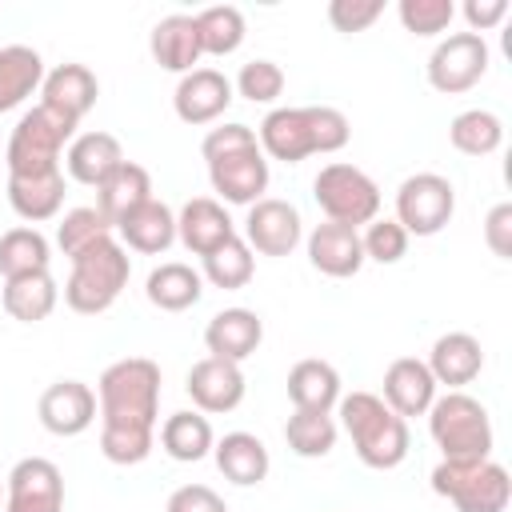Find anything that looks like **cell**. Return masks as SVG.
Returning <instances> with one entry per match:
<instances>
[{
	"mask_svg": "<svg viewBox=\"0 0 512 512\" xmlns=\"http://www.w3.org/2000/svg\"><path fill=\"white\" fill-rule=\"evenodd\" d=\"M96 408L104 460L120 468L148 460L160 420V364L148 356L112 360L96 380Z\"/></svg>",
	"mask_w": 512,
	"mask_h": 512,
	"instance_id": "1",
	"label": "cell"
},
{
	"mask_svg": "<svg viewBox=\"0 0 512 512\" xmlns=\"http://www.w3.org/2000/svg\"><path fill=\"white\" fill-rule=\"evenodd\" d=\"M352 136V124L340 108L332 104H300V108H272L260 128V152L268 160H284V164H300L316 152H340Z\"/></svg>",
	"mask_w": 512,
	"mask_h": 512,
	"instance_id": "2",
	"label": "cell"
},
{
	"mask_svg": "<svg viewBox=\"0 0 512 512\" xmlns=\"http://www.w3.org/2000/svg\"><path fill=\"white\" fill-rule=\"evenodd\" d=\"M200 156L208 164L212 192L224 204H256L268 192V156L248 124H220L204 136Z\"/></svg>",
	"mask_w": 512,
	"mask_h": 512,
	"instance_id": "3",
	"label": "cell"
},
{
	"mask_svg": "<svg viewBox=\"0 0 512 512\" xmlns=\"http://www.w3.org/2000/svg\"><path fill=\"white\" fill-rule=\"evenodd\" d=\"M336 416H340V428L348 432L360 464H368L376 472H388V468L404 464V456L412 448L408 420L396 416L376 392H348V396H340Z\"/></svg>",
	"mask_w": 512,
	"mask_h": 512,
	"instance_id": "4",
	"label": "cell"
},
{
	"mask_svg": "<svg viewBox=\"0 0 512 512\" xmlns=\"http://www.w3.org/2000/svg\"><path fill=\"white\" fill-rule=\"evenodd\" d=\"M128 276H132L128 248L116 236H104L92 248H84L80 256H72L64 304L80 316H100L120 300V292L128 288Z\"/></svg>",
	"mask_w": 512,
	"mask_h": 512,
	"instance_id": "5",
	"label": "cell"
},
{
	"mask_svg": "<svg viewBox=\"0 0 512 512\" xmlns=\"http://www.w3.org/2000/svg\"><path fill=\"white\" fill-rule=\"evenodd\" d=\"M424 416L444 460H492V420L476 396L444 392Z\"/></svg>",
	"mask_w": 512,
	"mask_h": 512,
	"instance_id": "6",
	"label": "cell"
},
{
	"mask_svg": "<svg viewBox=\"0 0 512 512\" xmlns=\"http://www.w3.org/2000/svg\"><path fill=\"white\" fill-rule=\"evenodd\" d=\"M72 136H76V120L60 116V112L48 108V104L28 108V112L16 120V128H12V136H8V148H4L8 176L56 172L64 148L72 144Z\"/></svg>",
	"mask_w": 512,
	"mask_h": 512,
	"instance_id": "7",
	"label": "cell"
},
{
	"mask_svg": "<svg viewBox=\"0 0 512 512\" xmlns=\"http://www.w3.org/2000/svg\"><path fill=\"white\" fill-rule=\"evenodd\" d=\"M432 492L456 512H504L512 500V480L496 460H440L432 468Z\"/></svg>",
	"mask_w": 512,
	"mask_h": 512,
	"instance_id": "8",
	"label": "cell"
},
{
	"mask_svg": "<svg viewBox=\"0 0 512 512\" xmlns=\"http://www.w3.org/2000/svg\"><path fill=\"white\" fill-rule=\"evenodd\" d=\"M312 200L324 212V220L348 224V228L372 224L380 216V188H376V180L364 168L348 164V160H332V164H324L316 172Z\"/></svg>",
	"mask_w": 512,
	"mask_h": 512,
	"instance_id": "9",
	"label": "cell"
},
{
	"mask_svg": "<svg viewBox=\"0 0 512 512\" xmlns=\"http://www.w3.org/2000/svg\"><path fill=\"white\" fill-rule=\"evenodd\" d=\"M456 212V188L440 172H416L396 188V224L408 236H436Z\"/></svg>",
	"mask_w": 512,
	"mask_h": 512,
	"instance_id": "10",
	"label": "cell"
},
{
	"mask_svg": "<svg viewBox=\"0 0 512 512\" xmlns=\"http://www.w3.org/2000/svg\"><path fill=\"white\" fill-rule=\"evenodd\" d=\"M488 60H492V52H488L484 36H476V32H452V36H444L432 48L424 72H428V84L436 92L456 96V92H468V88H476L484 80Z\"/></svg>",
	"mask_w": 512,
	"mask_h": 512,
	"instance_id": "11",
	"label": "cell"
},
{
	"mask_svg": "<svg viewBox=\"0 0 512 512\" xmlns=\"http://www.w3.org/2000/svg\"><path fill=\"white\" fill-rule=\"evenodd\" d=\"M4 512H64V476L48 456H24L4 480Z\"/></svg>",
	"mask_w": 512,
	"mask_h": 512,
	"instance_id": "12",
	"label": "cell"
},
{
	"mask_svg": "<svg viewBox=\"0 0 512 512\" xmlns=\"http://www.w3.org/2000/svg\"><path fill=\"white\" fill-rule=\"evenodd\" d=\"M304 240V220L296 212V204L264 196L256 204H248L244 216V244L260 256H288L296 244Z\"/></svg>",
	"mask_w": 512,
	"mask_h": 512,
	"instance_id": "13",
	"label": "cell"
},
{
	"mask_svg": "<svg viewBox=\"0 0 512 512\" xmlns=\"http://www.w3.org/2000/svg\"><path fill=\"white\" fill-rule=\"evenodd\" d=\"M40 424L52 436H80L96 424L100 408H96V392L84 380H56L40 392Z\"/></svg>",
	"mask_w": 512,
	"mask_h": 512,
	"instance_id": "14",
	"label": "cell"
},
{
	"mask_svg": "<svg viewBox=\"0 0 512 512\" xmlns=\"http://www.w3.org/2000/svg\"><path fill=\"white\" fill-rule=\"evenodd\" d=\"M196 412H208V416H220V412H232L240 408L248 384H244V372L240 364L232 360H216V356H204L188 368V380H184Z\"/></svg>",
	"mask_w": 512,
	"mask_h": 512,
	"instance_id": "15",
	"label": "cell"
},
{
	"mask_svg": "<svg viewBox=\"0 0 512 512\" xmlns=\"http://www.w3.org/2000/svg\"><path fill=\"white\" fill-rule=\"evenodd\" d=\"M232 100H236L232 80L220 68H192L180 76V84L172 92V108L184 124H212L216 116L228 112Z\"/></svg>",
	"mask_w": 512,
	"mask_h": 512,
	"instance_id": "16",
	"label": "cell"
},
{
	"mask_svg": "<svg viewBox=\"0 0 512 512\" xmlns=\"http://www.w3.org/2000/svg\"><path fill=\"white\" fill-rule=\"evenodd\" d=\"M240 236L228 208L216 200V196H192L180 212H176V240L192 252V256H208L212 248H220L224 240Z\"/></svg>",
	"mask_w": 512,
	"mask_h": 512,
	"instance_id": "17",
	"label": "cell"
},
{
	"mask_svg": "<svg viewBox=\"0 0 512 512\" xmlns=\"http://www.w3.org/2000/svg\"><path fill=\"white\" fill-rule=\"evenodd\" d=\"M308 260L316 272L332 276V280H348L364 268V244H360V228H348V224H316L308 232Z\"/></svg>",
	"mask_w": 512,
	"mask_h": 512,
	"instance_id": "18",
	"label": "cell"
},
{
	"mask_svg": "<svg viewBox=\"0 0 512 512\" xmlns=\"http://www.w3.org/2000/svg\"><path fill=\"white\" fill-rule=\"evenodd\" d=\"M264 340V320L252 308H220L204 328V348L216 360L244 364Z\"/></svg>",
	"mask_w": 512,
	"mask_h": 512,
	"instance_id": "19",
	"label": "cell"
},
{
	"mask_svg": "<svg viewBox=\"0 0 512 512\" xmlns=\"http://www.w3.org/2000/svg\"><path fill=\"white\" fill-rule=\"evenodd\" d=\"M436 380H432V372H428V364L424 360H416V356H400V360H392L388 368H384V404L396 412V416H424L428 408H432V400H436Z\"/></svg>",
	"mask_w": 512,
	"mask_h": 512,
	"instance_id": "20",
	"label": "cell"
},
{
	"mask_svg": "<svg viewBox=\"0 0 512 512\" xmlns=\"http://www.w3.org/2000/svg\"><path fill=\"white\" fill-rule=\"evenodd\" d=\"M424 364L436 384H448V392H464V384H472L484 368V348L472 332H444L436 336Z\"/></svg>",
	"mask_w": 512,
	"mask_h": 512,
	"instance_id": "21",
	"label": "cell"
},
{
	"mask_svg": "<svg viewBox=\"0 0 512 512\" xmlns=\"http://www.w3.org/2000/svg\"><path fill=\"white\" fill-rule=\"evenodd\" d=\"M148 52L152 60L164 68V72H192L200 64V32H196V16L188 12H172L164 20L152 24V36H148Z\"/></svg>",
	"mask_w": 512,
	"mask_h": 512,
	"instance_id": "22",
	"label": "cell"
},
{
	"mask_svg": "<svg viewBox=\"0 0 512 512\" xmlns=\"http://www.w3.org/2000/svg\"><path fill=\"white\" fill-rule=\"evenodd\" d=\"M124 164V148L112 132H80L72 136V144L64 148V168L76 184H88V188H100L116 168Z\"/></svg>",
	"mask_w": 512,
	"mask_h": 512,
	"instance_id": "23",
	"label": "cell"
},
{
	"mask_svg": "<svg viewBox=\"0 0 512 512\" xmlns=\"http://www.w3.org/2000/svg\"><path fill=\"white\" fill-rule=\"evenodd\" d=\"M100 96V80L88 64H56L52 72H44V84H40V104L56 108L60 116L76 120L96 104Z\"/></svg>",
	"mask_w": 512,
	"mask_h": 512,
	"instance_id": "24",
	"label": "cell"
},
{
	"mask_svg": "<svg viewBox=\"0 0 512 512\" xmlns=\"http://www.w3.org/2000/svg\"><path fill=\"white\" fill-rule=\"evenodd\" d=\"M116 236L128 252H140V256H160L176 244V212L164 204V200H148L140 204L136 212H128L120 224H116Z\"/></svg>",
	"mask_w": 512,
	"mask_h": 512,
	"instance_id": "25",
	"label": "cell"
},
{
	"mask_svg": "<svg viewBox=\"0 0 512 512\" xmlns=\"http://www.w3.org/2000/svg\"><path fill=\"white\" fill-rule=\"evenodd\" d=\"M340 396V372L328 360L308 356L288 368V400L296 412H332Z\"/></svg>",
	"mask_w": 512,
	"mask_h": 512,
	"instance_id": "26",
	"label": "cell"
},
{
	"mask_svg": "<svg viewBox=\"0 0 512 512\" xmlns=\"http://www.w3.org/2000/svg\"><path fill=\"white\" fill-rule=\"evenodd\" d=\"M8 204L20 220L32 228L60 216L64 204V168L56 172H36V176H8Z\"/></svg>",
	"mask_w": 512,
	"mask_h": 512,
	"instance_id": "27",
	"label": "cell"
},
{
	"mask_svg": "<svg viewBox=\"0 0 512 512\" xmlns=\"http://www.w3.org/2000/svg\"><path fill=\"white\" fill-rule=\"evenodd\" d=\"M148 200H152V176H148V168L136 164V160H124V164L96 188V208H100V216L112 224V232H116V224H120L128 212H136V208L148 204Z\"/></svg>",
	"mask_w": 512,
	"mask_h": 512,
	"instance_id": "28",
	"label": "cell"
},
{
	"mask_svg": "<svg viewBox=\"0 0 512 512\" xmlns=\"http://www.w3.org/2000/svg\"><path fill=\"white\" fill-rule=\"evenodd\" d=\"M212 456H216V468L224 472V480L240 484V488H252L268 476L272 460H268V448L260 436L252 432H224L216 444H212Z\"/></svg>",
	"mask_w": 512,
	"mask_h": 512,
	"instance_id": "29",
	"label": "cell"
},
{
	"mask_svg": "<svg viewBox=\"0 0 512 512\" xmlns=\"http://www.w3.org/2000/svg\"><path fill=\"white\" fill-rule=\"evenodd\" d=\"M144 296H148V304L160 308V312H184V308L200 304V296H204V276H200L192 264H184V260H164L160 268L148 272Z\"/></svg>",
	"mask_w": 512,
	"mask_h": 512,
	"instance_id": "30",
	"label": "cell"
},
{
	"mask_svg": "<svg viewBox=\"0 0 512 512\" xmlns=\"http://www.w3.org/2000/svg\"><path fill=\"white\" fill-rule=\"evenodd\" d=\"M56 300H60V288L52 280V272H28V276H12L4 280V292H0V304L12 320L20 324H40L56 312Z\"/></svg>",
	"mask_w": 512,
	"mask_h": 512,
	"instance_id": "31",
	"label": "cell"
},
{
	"mask_svg": "<svg viewBox=\"0 0 512 512\" xmlns=\"http://www.w3.org/2000/svg\"><path fill=\"white\" fill-rule=\"evenodd\" d=\"M44 84V60L28 44H4L0 48V112L20 108L32 92Z\"/></svg>",
	"mask_w": 512,
	"mask_h": 512,
	"instance_id": "32",
	"label": "cell"
},
{
	"mask_svg": "<svg viewBox=\"0 0 512 512\" xmlns=\"http://www.w3.org/2000/svg\"><path fill=\"white\" fill-rule=\"evenodd\" d=\"M212 444H216V436H212V424H208V416L204 412H172L164 424H160V448L172 456V460H180V464H196V460H204L208 452H212Z\"/></svg>",
	"mask_w": 512,
	"mask_h": 512,
	"instance_id": "33",
	"label": "cell"
},
{
	"mask_svg": "<svg viewBox=\"0 0 512 512\" xmlns=\"http://www.w3.org/2000/svg\"><path fill=\"white\" fill-rule=\"evenodd\" d=\"M48 264H52V244L40 228L20 224L0 236V276L4 280L28 276V272H48Z\"/></svg>",
	"mask_w": 512,
	"mask_h": 512,
	"instance_id": "34",
	"label": "cell"
},
{
	"mask_svg": "<svg viewBox=\"0 0 512 512\" xmlns=\"http://www.w3.org/2000/svg\"><path fill=\"white\" fill-rule=\"evenodd\" d=\"M196 32H200V52L204 56H232L244 44V12L236 4H212L196 12Z\"/></svg>",
	"mask_w": 512,
	"mask_h": 512,
	"instance_id": "35",
	"label": "cell"
},
{
	"mask_svg": "<svg viewBox=\"0 0 512 512\" xmlns=\"http://www.w3.org/2000/svg\"><path fill=\"white\" fill-rule=\"evenodd\" d=\"M448 140L464 156H492L504 144V120L488 108H468L448 124Z\"/></svg>",
	"mask_w": 512,
	"mask_h": 512,
	"instance_id": "36",
	"label": "cell"
},
{
	"mask_svg": "<svg viewBox=\"0 0 512 512\" xmlns=\"http://www.w3.org/2000/svg\"><path fill=\"white\" fill-rule=\"evenodd\" d=\"M336 436H340V424L332 420V412H296L292 408V416L284 424V440L300 460L328 456L336 448Z\"/></svg>",
	"mask_w": 512,
	"mask_h": 512,
	"instance_id": "37",
	"label": "cell"
},
{
	"mask_svg": "<svg viewBox=\"0 0 512 512\" xmlns=\"http://www.w3.org/2000/svg\"><path fill=\"white\" fill-rule=\"evenodd\" d=\"M252 272H256V260H252V248L244 244V236H232V240H224L220 248H212V252L204 256V268H200V276H204L212 288H224V292L244 288V284L252 280Z\"/></svg>",
	"mask_w": 512,
	"mask_h": 512,
	"instance_id": "38",
	"label": "cell"
},
{
	"mask_svg": "<svg viewBox=\"0 0 512 512\" xmlns=\"http://www.w3.org/2000/svg\"><path fill=\"white\" fill-rule=\"evenodd\" d=\"M104 236H112V224L100 216V208L96 204H84V208H68L64 216H60V224H56V248L72 260V256H80L84 248H92L96 240H104Z\"/></svg>",
	"mask_w": 512,
	"mask_h": 512,
	"instance_id": "39",
	"label": "cell"
},
{
	"mask_svg": "<svg viewBox=\"0 0 512 512\" xmlns=\"http://www.w3.org/2000/svg\"><path fill=\"white\" fill-rule=\"evenodd\" d=\"M232 92L252 104H272L284 92V68L276 60H248V64H240Z\"/></svg>",
	"mask_w": 512,
	"mask_h": 512,
	"instance_id": "40",
	"label": "cell"
},
{
	"mask_svg": "<svg viewBox=\"0 0 512 512\" xmlns=\"http://www.w3.org/2000/svg\"><path fill=\"white\" fill-rule=\"evenodd\" d=\"M408 232L392 220V216H376L372 224H364L360 232V244H364V260H376V264H400L404 252H408Z\"/></svg>",
	"mask_w": 512,
	"mask_h": 512,
	"instance_id": "41",
	"label": "cell"
},
{
	"mask_svg": "<svg viewBox=\"0 0 512 512\" xmlns=\"http://www.w3.org/2000/svg\"><path fill=\"white\" fill-rule=\"evenodd\" d=\"M396 16H400V24L412 36H440L452 24L456 4L452 0H400L396 4Z\"/></svg>",
	"mask_w": 512,
	"mask_h": 512,
	"instance_id": "42",
	"label": "cell"
},
{
	"mask_svg": "<svg viewBox=\"0 0 512 512\" xmlns=\"http://www.w3.org/2000/svg\"><path fill=\"white\" fill-rule=\"evenodd\" d=\"M384 16V0H332L328 4V24L336 32H364Z\"/></svg>",
	"mask_w": 512,
	"mask_h": 512,
	"instance_id": "43",
	"label": "cell"
},
{
	"mask_svg": "<svg viewBox=\"0 0 512 512\" xmlns=\"http://www.w3.org/2000/svg\"><path fill=\"white\" fill-rule=\"evenodd\" d=\"M164 512H228V504H224V496L212 492L208 484H180V488L168 496Z\"/></svg>",
	"mask_w": 512,
	"mask_h": 512,
	"instance_id": "44",
	"label": "cell"
},
{
	"mask_svg": "<svg viewBox=\"0 0 512 512\" xmlns=\"http://www.w3.org/2000/svg\"><path fill=\"white\" fill-rule=\"evenodd\" d=\"M484 244L492 248V256L500 260H512V204H496L488 216H484Z\"/></svg>",
	"mask_w": 512,
	"mask_h": 512,
	"instance_id": "45",
	"label": "cell"
},
{
	"mask_svg": "<svg viewBox=\"0 0 512 512\" xmlns=\"http://www.w3.org/2000/svg\"><path fill=\"white\" fill-rule=\"evenodd\" d=\"M460 12H464V20H468V32L480 36V32L496 28V24L508 16V0H464Z\"/></svg>",
	"mask_w": 512,
	"mask_h": 512,
	"instance_id": "46",
	"label": "cell"
}]
</instances>
